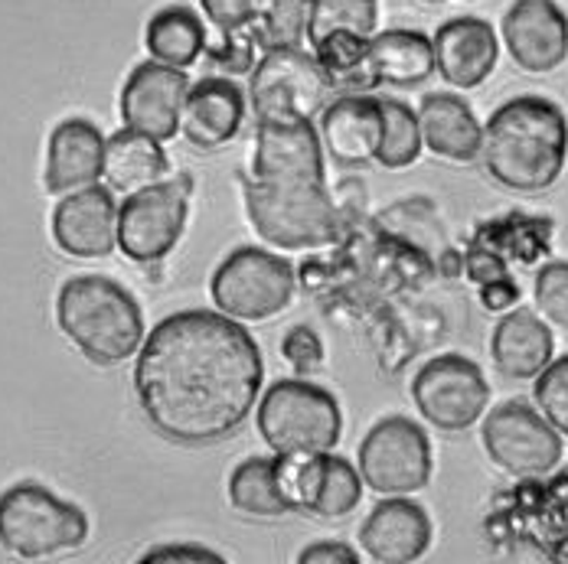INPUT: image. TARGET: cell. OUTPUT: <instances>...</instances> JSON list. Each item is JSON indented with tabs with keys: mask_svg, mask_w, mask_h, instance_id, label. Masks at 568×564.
<instances>
[{
	"mask_svg": "<svg viewBox=\"0 0 568 564\" xmlns=\"http://www.w3.org/2000/svg\"><path fill=\"white\" fill-rule=\"evenodd\" d=\"M265 359L226 314L180 310L138 349L134 396L148 424L180 448L232 438L262 398Z\"/></svg>",
	"mask_w": 568,
	"mask_h": 564,
	"instance_id": "obj_1",
	"label": "cell"
},
{
	"mask_svg": "<svg viewBox=\"0 0 568 564\" xmlns=\"http://www.w3.org/2000/svg\"><path fill=\"white\" fill-rule=\"evenodd\" d=\"M245 209L252 228L284 252L341 238V213L324 186V151L314 121L258 124Z\"/></svg>",
	"mask_w": 568,
	"mask_h": 564,
	"instance_id": "obj_2",
	"label": "cell"
},
{
	"mask_svg": "<svg viewBox=\"0 0 568 564\" xmlns=\"http://www.w3.org/2000/svg\"><path fill=\"white\" fill-rule=\"evenodd\" d=\"M480 161L487 173L513 193L549 189L568 161L566 112L539 95L504 102L484 124Z\"/></svg>",
	"mask_w": 568,
	"mask_h": 564,
	"instance_id": "obj_3",
	"label": "cell"
},
{
	"mask_svg": "<svg viewBox=\"0 0 568 564\" xmlns=\"http://www.w3.org/2000/svg\"><path fill=\"white\" fill-rule=\"evenodd\" d=\"M57 324L92 366H121L144 342V314L128 287L105 275H79L59 287Z\"/></svg>",
	"mask_w": 568,
	"mask_h": 564,
	"instance_id": "obj_4",
	"label": "cell"
},
{
	"mask_svg": "<svg viewBox=\"0 0 568 564\" xmlns=\"http://www.w3.org/2000/svg\"><path fill=\"white\" fill-rule=\"evenodd\" d=\"M89 515L40 483H13L0 493V545L20 562H43L85 545Z\"/></svg>",
	"mask_w": 568,
	"mask_h": 564,
	"instance_id": "obj_5",
	"label": "cell"
},
{
	"mask_svg": "<svg viewBox=\"0 0 568 564\" xmlns=\"http://www.w3.org/2000/svg\"><path fill=\"white\" fill-rule=\"evenodd\" d=\"M255 428L275 453H331L341 444L343 411L327 389L282 379L258 401Z\"/></svg>",
	"mask_w": 568,
	"mask_h": 564,
	"instance_id": "obj_6",
	"label": "cell"
},
{
	"mask_svg": "<svg viewBox=\"0 0 568 564\" xmlns=\"http://www.w3.org/2000/svg\"><path fill=\"white\" fill-rule=\"evenodd\" d=\"M337 79L301 47L268 50L252 65L248 79V109L258 124L284 121H314L331 105Z\"/></svg>",
	"mask_w": 568,
	"mask_h": 564,
	"instance_id": "obj_7",
	"label": "cell"
},
{
	"mask_svg": "<svg viewBox=\"0 0 568 564\" xmlns=\"http://www.w3.org/2000/svg\"><path fill=\"white\" fill-rule=\"evenodd\" d=\"M213 304L239 324H262L278 317L294 300V268L282 255L245 245L223 258L210 284Z\"/></svg>",
	"mask_w": 568,
	"mask_h": 564,
	"instance_id": "obj_8",
	"label": "cell"
},
{
	"mask_svg": "<svg viewBox=\"0 0 568 564\" xmlns=\"http://www.w3.org/2000/svg\"><path fill=\"white\" fill-rule=\"evenodd\" d=\"M356 466L363 483L379 496H412L432 480V441L425 428L405 414L376 421L359 441Z\"/></svg>",
	"mask_w": 568,
	"mask_h": 564,
	"instance_id": "obj_9",
	"label": "cell"
},
{
	"mask_svg": "<svg viewBox=\"0 0 568 564\" xmlns=\"http://www.w3.org/2000/svg\"><path fill=\"white\" fill-rule=\"evenodd\" d=\"M190 219V176L128 193L118 206V248L134 265H158L176 248Z\"/></svg>",
	"mask_w": 568,
	"mask_h": 564,
	"instance_id": "obj_10",
	"label": "cell"
},
{
	"mask_svg": "<svg viewBox=\"0 0 568 564\" xmlns=\"http://www.w3.org/2000/svg\"><path fill=\"white\" fill-rule=\"evenodd\" d=\"M412 401L428 424H435L438 431L457 434L480 421V414L487 411V401H490V386L477 362H470L467 356L448 352V356L425 362L415 372Z\"/></svg>",
	"mask_w": 568,
	"mask_h": 564,
	"instance_id": "obj_11",
	"label": "cell"
},
{
	"mask_svg": "<svg viewBox=\"0 0 568 564\" xmlns=\"http://www.w3.org/2000/svg\"><path fill=\"white\" fill-rule=\"evenodd\" d=\"M487 457L510 476H542L562 460V434L526 401L497 404L480 428Z\"/></svg>",
	"mask_w": 568,
	"mask_h": 564,
	"instance_id": "obj_12",
	"label": "cell"
},
{
	"mask_svg": "<svg viewBox=\"0 0 568 564\" xmlns=\"http://www.w3.org/2000/svg\"><path fill=\"white\" fill-rule=\"evenodd\" d=\"M186 92H190L186 69H173L168 62L148 59L134 65L131 75L124 79V89L118 99L121 124L168 144L180 134Z\"/></svg>",
	"mask_w": 568,
	"mask_h": 564,
	"instance_id": "obj_13",
	"label": "cell"
},
{
	"mask_svg": "<svg viewBox=\"0 0 568 564\" xmlns=\"http://www.w3.org/2000/svg\"><path fill=\"white\" fill-rule=\"evenodd\" d=\"M500 33L523 72L546 75L568 57V17L559 0H513Z\"/></svg>",
	"mask_w": 568,
	"mask_h": 564,
	"instance_id": "obj_14",
	"label": "cell"
},
{
	"mask_svg": "<svg viewBox=\"0 0 568 564\" xmlns=\"http://www.w3.org/2000/svg\"><path fill=\"white\" fill-rule=\"evenodd\" d=\"M53 242L69 258H105L118 248V206L109 186L65 193L53 209Z\"/></svg>",
	"mask_w": 568,
	"mask_h": 564,
	"instance_id": "obj_15",
	"label": "cell"
},
{
	"mask_svg": "<svg viewBox=\"0 0 568 564\" xmlns=\"http://www.w3.org/2000/svg\"><path fill=\"white\" fill-rule=\"evenodd\" d=\"M435 69L455 89H477L500 59L497 30L480 17H455L435 30Z\"/></svg>",
	"mask_w": 568,
	"mask_h": 564,
	"instance_id": "obj_16",
	"label": "cell"
},
{
	"mask_svg": "<svg viewBox=\"0 0 568 564\" xmlns=\"http://www.w3.org/2000/svg\"><path fill=\"white\" fill-rule=\"evenodd\" d=\"M359 545H363L366 558L376 564L418 562L432 545V519L412 500L386 496L363 519Z\"/></svg>",
	"mask_w": 568,
	"mask_h": 564,
	"instance_id": "obj_17",
	"label": "cell"
},
{
	"mask_svg": "<svg viewBox=\"0 0 568 564\" xmlns=\"http://www.w3.org/2000/svg\"><path fill=\"white\" fill-rule=\"evenodd\" d=\"M105 170V134L85 117L59 121L47 144V193L65 196L102 180Z\"/></svg>",
	"mask_w": 568,
	"mask_h": 564,
	"instance_id": "obj_18",
	"label": "cell"
},
{
	"mask_svg": "<svg viewBox=\"0 0 568 564\" xmlns=\"http://www.w3.org/2000/svg\"><path fill=\"white\" fill-rule=\"evenodd\" d=\"M383 102L369 95H341L321 114V141L341 167H363L376 161L383 144Z\"/></svg>",
	"mask_w": 568,
	"mask_h": 564,
	"instance_id": "obj_19",
	"label": "cell"
},
{
	"mask_svg": "<svg viewBox=\"0 0 568 564\" xmlns=\"http://www.w3.org/2000/svg\"><path fill=\"white\" fill-rule=\"evenodd\" d=\"M435 69V47L418 30H383L369 40L366 59L353 79V85H393V89H415L432 79Z\"/></svg>",
	"mask_w": 568,
	"mask_h": 564,
	"instance_id": "obj_20",
	"label": "cell"
},
{
	"mask_svg": "<svg viewBox=\"0 0 568 564\" xmlns=\"http://www.w3.org/2000/svg\"><path fill=\"white\" fill-rule=\"evenodd\" d=\"M242 121H245L242 89L232 79H203L186 92L180 134L200 151H216L235 141Z\"/></svg>",
	"mask_w": 568,
	"mask_h": 564,
	"instance_id": "obj_21",
	"label": "cell"
},
{
	"mask_svg": "<svg viewBox=\"0 0 568 564\" xmlns=\"http://www.w3.org/2000/svg\"><path fill=\"white\" fill-rule=\"evenodd\" d=\"M418 124H422V141L435 157L470 164L480 157L484 147V127L477 114L464 99L452 92H432L418 105Z\"/></svg>",
	"mask_w": 568,
	"mask_h": 564,
	"instance_id": "obj_22",
	"label": "cell"
},
{
	"mask_svg": "<svg viewBox=\"0 0 568 564\" xmlns=\"http://www.w3.org/2000/svg\"><path fill=\"white\" fill-rule=\"evenodd\" d=\"M552 352H556V337L549 324L532 310L516 307L497 320L490 337V356L507 379L516 382L536 379L552 362Z\"/></svg>",
	"mask_w": 568,
	"mask_h": 564,
	"instance_id": "obj_23",
	"label": "cell"
},
{
	"mask_svg": "<svg viewBox=\"0 0 568 564\" xmlns=\"http://www.w3.org/2000/svg\"><path fill=\"white\" fill-rule=\"evenodd\" d=\"M171 167L164 144L138 134L131 127H121L105 141V170L102 180L109 183L112 193H138L144 186H154L164 180V173Z\"/></svg>",
	"mask_w": 568,
	"mask_h": 564,
	"instance_id": "obj_24",
	"label": "cell"
},
{
	"mask_svg": "<svg viewBox=\"0 0 568 564\" xmlns=\"http://www.w3.org/2000/svg\"><path fill=\"white\" fill-rule=\"evenodd\" d=\"M144 47L151 59L168 62L173 69H190L206 53L210 33L196 10L190 7H164L144 27Z\"/></svg>",
	"mask_w": 568,
	"mask_h": 564,
	"instance_id": "obj_25",
	"label": "cell"
},
{
	"mask_svg": "<svg viewBox=\"0 0 568 564\" xmlns=\"http://www.w3.org/2000/svg\"><path fill=\"white\" fill-rule=\"evenodd\" d=\"M210 27L220 33V47H206L210 57L223 62L232 72L252 65V30L258 27L268 0H200Z\"/></svg>",
	"mask_w": 568,
	"mask_h": 564,
	"instance_id": "obj_26",
	"label": "cell"
},
{
	"mask_svg": "<svg viewBox=\"0 0 568 564\" xmlns=\"http://www.w3.org/2000/svg\"><path fill=\"white\" fill-rule=\"evenodd\" d=\"M229 506L252 519H278L291 512L278 490L275 457H248L229 473Z\"/></svg>",
	"mask_w": 568,
	"mask_h": 564,
	"instance_id": "obj_27",
	"label": "cell"
},
{
	"mask_svg": "<svg viewBox=\"0 0 568 564\" xmlns=\"http://www.w3.org/2000/svg\"><path fill=\"white\" fill-rule=\"evenodd\" d=\"M379 0H311L307 13V43H317L331 33L376 37Z\"/></svg>",
	"mask_w": 568,
	"mask_h": 564,
	"instance_id": "obj_28",
	"label": "cell"
},
{
	"mask_svg": "<svg viewBox=\"0 0 568 564\" xmlns=\"http://www.w3.org/2000/svg\"><path fill=\"white\" fill-rule=\"evenodd\" d=\"M275 476L291 512L314 515L327 476V453H275Z\"/></svg>",
	"mask_w": 568,
	"mask_h": 564,
	"instance_id": "obj_29",
	"label": "cell"
},
{
	"mask_svg": "<svg viewBox=\"0 0 568 564\" xmlns=\"http://www.w3.org/2000/svg\"><path fill=\"white\" fill-rule=\"evenodd\" d=\"M379 102H383L386 127H383V144H379L376 164L386 170L412 167L422 157V147H425L418 112L408 109L398 99H379Z\"/></svg>",
	"mask_w": 568,
	"mask_h": 564,
	"instance_id": "obj_30",
	"label": "cell"
},
{
	"mask_svg": "<svg viewBox=\"0 0 568 564\" xmlns=\"http://www.w3.org/2000/svg\"><path fill=\"white\" fill-rule=\"evenodd\" d=\"M307 13L311 0H268L258 27L252 30V47L262 53L301 47V40H307Z\"/></svg>",
	"mask_w": 568,
	"mask_h": 564,
	"instance_id": "obj_31",
	"label": "cell"
},
{
	"mask_svg": "<svg viewBox=\"0 0 568 564\" xmlns=\"http://www.w3.org/2000/svg\"><path fill=\"white\" fill-rule=\"evenodd\" d=\"M363 486L366 483L359 476V466H353L349 460H343V457L331 451L327 453V476H324L314 515L317 519H343V515H349L353 509L359 506V500H363Z\"/></svg>",
	"mask_w": 568,
	"mask_h": 564,
	"instance_id": "obj_32",
	"label": "cell"
},
{
	"mask_svg": "<svg viewBox=\"0 0 568 564\" xmlns=\"http://www.w3.org/2000/svg\"><path fill=\"white\" fill-rule=\"evenodd\" d=\"M532 398L539 404V411L546 414V421L568 438V356L552 359L539 376H536V389Z\"/></svg>",
	"mask_w": 568,
	"mask_h": 564,
	"instance_id": "obj_33",
	"label": "cell"
},
{
	"mask_svg": "<svg viewBox=\"0 0 568 564\" xmlns=\"http://www.w3.org/2000/svg\"><path fill=\"white\" fill-rule=\"evenodd\" d=\"M532 297H536V310L549 324L568 330V262L542 265L532 284Z\"/></svg>",
	"mask_w": 568,
	"mask_h": 564,
	"instance_id": "obj_34",
	"label": "cell"
},
{
	"mask_svg": "<svg viewBox=\"0 0 568 564\" xmlns=\"http://www.w3.org/2000/svg\"><path fill=\"white\" fill-rule=\"evenodd\" d=\"M282 356L294 366V372L301 376H311L324 366V342L314 330L307 327H294L287 330L282 339Z\"/></svg>",
	"mask_w": 568,
	"mask_h": 564,
	"instance_id": "obj_35",
	"label": "cell"
},
{
	"mask_svg": "<svg viewBox=\"0 0 568 564\" xmlns=\"http://www.w3.org/2000/svg\"><path fill=\"white\" fill-rule=\"evenodd\" d=\"M141 564H226L223 555L203 548V545H161V548H151Z\"/></svg>",
	"mask_w": 568,
	"mask_h": 564,
	"instance_id": "obj_36",
	"label": "cell"
},
{
	"mask_svg": "<svg viewBox=\"0 0 568 564\" xmlns=\"http://www.w3.org/2000/svg\"><path fill=\"white\" fill-rule=\"evenodd\" d=\"M301 564H359V555L343 545V542H317V545H307L301 555Z\"/></svg>",
	"mask_w": 568,
	"mask_h": 564,
	"instance_id": "obj_37",
	"label": "cell"
},
{
	"mask_svg": "<svg viewBox=\"0 0 568 564\" xmlns=\"http://www.w3.org/2000/svg\"><path fill=\"white\" fill-rule=\"evenodd\" d=\"M480 300H484L487 310H507V307H513V304L519 300V287H516V281H510L507 275H504V278H494V281L484 284Z\"/></svg>",
	"mask_w": 568,
	"mask_h": 564,
	"instance_id": "obj_38",
	"label": "cell"
},
{
	"mask_svg": "<svg viewBox=\"0 0 568 564\" xmlns=\"http://www.w3.org/2000/svg\"><path fill=\"white\" fill-rule=\"evenodd\" d=\"M422 3H452V0H422Z\"/></svg>",
	"mask_w": 568,
	"mask_h": 564,
	"instance_id": "obj_39",
	"label": "cell"
}]
</instances>
